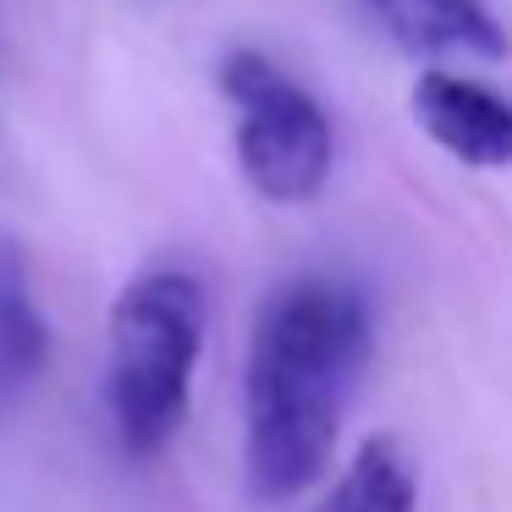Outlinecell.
<instances>
[{
    "label": "cell",
    "instance_id": "obj_1",
    "mask_svg": "<svg viewBox=\"0 0 512 512\" xmlns=\"http://www.w3.org/2000/svg\"><path fill=\"white\" fill-rule=\"evenodd\" d=\"M369 347L375 325L358 287L303 276L270 292L248 347L243 468L254 501H292L331 468Z\"/></svg>",
    "mask_w": 512,
    "mask_h": 512
},
{
    "label": "cell",
    "instance_id": "obj_2",
    "mask_svg": "<svg viewBox=\"0 0 512 512\" xmlns=\"http://www.w3.org/2000/svg\"><path fill=\"white\" fill-rule=\"evenodd\" d=\"M204 320H210V303L188 270H149L116 298L105 402L133 457H160L188 419Z\"/></svg>",
    "mask_w": 512,
    "mask_h": 512
},
{
    "label": "cell",
    "instance_id": "obj_3",
    "mask_svg": "<svg viewBox=\"0 0 512 512\" xmlns=\"http://www.w3.org/2000/svg\"><path fill=\"white\" fill-rule=\"evenodd\" d=\"M221 89L237 105V166L270 204H309L331 177V116L309 89L287 78L259 50L221 61Z\"/></svg>",
    "mask_w": 512,
    "mask_h": 512
},
{
    "label": "cell",
    "instance_id": "obj_4",
    "mask_svg": "<svg viewBox=\"0 0 512 512\" xmlns=\"http://www.w3.org/2000/svg\"><path fill=\"white\" fill-rule=\"evenodd\" d=\"M413 116L452 160L479 171L512 166V100L457 72H424L413 83Z\"/></svg>",
    "mask_w": 512,
    "mask_h": 512
},
{
    "label": "cell",
    "instance_id": "obj_5",
    "mask_svg": "<svg viewBox=\"0 0 512 512\" xmlns=\"http://www.w3.org/2000/svg\"><path fill=\"white\" fill-rule=\"evenodd\" d=\"M50 364V325L28 287V265L12 243H0V424L34 397Z\"/></svg>",
    "mask_w": 512,
    "mask_h": 512
},
{
    "label": "cell",
    "instance_id": "obj_6",
    "mask_svg": "<svg viewBox=\"0 0 512 512\" xmlns=\"http://www.w3.org/2000/svg\"><path fill=\"white\" fill-rule=\"evenodd\" d=\"M375 17L408 50L430 56H507V28L485 0H369Z\"/></svg>",
    "mask_w": 512,
    "mask_h": 512
},
{
    "label": "cell",
    "instance_id": "obj_7",
    "mask_svg": "<svg viewBox=\"0 0 512 512\" xmlns=\"http://www.w3.org/2000/svg\"><path fill=\"white\" fill-rule=\"evenodd\" d=\"M419 479L397 441H369L342 474V485L325 496L320 512H413Z\"/></svg>",
    "mask_w": 512,
    "mask_h": 512
}]
</instances>
